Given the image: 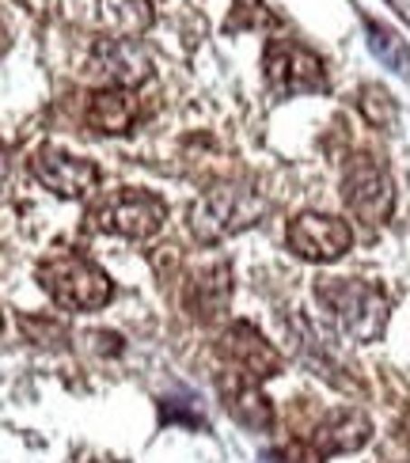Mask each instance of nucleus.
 Returning a JSON list of instances; mask_svg holds the SVG:
<instances>
[{
	"instance_id": "obj_1",
	"label": "nucleus",
	"mask_w": 410,
	"mask_h": 463,
	"mask_svg": "<svg viewBox=\"0 0 410 463\" xmlns=\"http://www.w3.org/2000/svg\"><path fill=\"white\" fill-rule=\"evenodd\" d=\"M316 297L330 312V319L358 342H377L384 335L387 297L380 293V285L361 281V278H323L316 285Z\"/></svg>"
},
{
	"instance_id": "obj_2",
	"label": "nucleus",
	"mask_w": 410,
	"mask_h": 463,
	"mask_svg": "<svg viewBox=\"0 0 410 463\" xmlns=\"http://www.w3.org/2000/svg\"><path fill=\"white\" fill-rule=\"evenodd\" d=\"M38 285L53 297V304L69 312H95L114 297V285L107 269H100L91 259L81 255H53L38 266Z\"/></svg>"
},
{
	"instance_id": "obj_3",
	"label": "nucleus",
	"mask_w": 410,
	"mask_h": 463,
	"mask_svg": "<svg viewBox=\"0 0 410 463\" xmlns=\"http://www.w3.org/2000/svg\"><path fill=\"white\" fill-rule=\"evenodd\" d=\"M266 209V202L255 190L243 186H213L205 198H198V205L190 209V228L202 243H217L232 232H240L247 224H255V217Z\"/></svg>"
},
{
	"instance_id": "obj_4",
	"label": "nucleus",
	"mask_w": 410,
	"mask_h": 463,
	"mask_svg": "<svg viewBox=\"0 0 410 463\" xmlns=\"http://www.w3.org/2000/svg\"><path fill=\"white\" fill-rule=\"evenodd\" d=\"M262 69H266L270 91L281 95V99L327 88V69L319 61V53H311L308 46L292 43V38H270L262 53Z\"/></svg>"
},
{
	"instance_id": "obj_5",
	"label": "nucleus",
	"mask_w": 410,
	"mask_h": 463,
	"mask_svg": "<svg viewBox=\"0 0 410 463\" xmlns=\"http://www.w3.org/2000/svg\"><path fill=\"white\" fill-rule=\"evenodd\" d=\"M342 202L365 224H384L396 209V186L377 156H354L342 171Z\"/></svg>"
},
{
	"instance_id": "obj_6",
	"label": "nucleus",
	"mask_w": 410,
	"mask_h": 463,
	"mask_svg": "<svg viewBox=\"0 0 410 463\" xmlns=\"http://www.w3.org/2000/svg\"><path fill=\"white\" fill-rule=\"evenodd\" d=\"M167 205L152 190H119L103 205H95V224L103 232H119L126 240H148L164 228Z\"/></svg>"
},
{
	"instance_id": "obj_7",
	"label": "nucleus",
	"mask_w": 410,
	"mask_h": 463,
	"mask_svg": "<svg viewBox=\"0 0 410 463\" xmlns=\"http://www.w3.org/2000/svg\"><path fill=\"white\" fill-rule=\"evenodd\" d=\"M285 240L292 247V255H300L308 262H335L354 243V228L327 213H300L289 221Z\"/></svg>"
},
{
	"instance_id": "obj_8",
	"label": "nucleus",
	"mask_w": 410,
	"mask_h": 463,
	"mask_svg": "<svg viewBox=\"0 0 410 463\" xmlns=\"http://www.w3.org/2000/svg\"><path fill=\"white\" fill-rule=\"evenodd\" d=\"M31 175L46 190H53V194H62V198H84V194H91V190L100 186V167H95L91 160L57 152V148L34 152Z\"/></svg>"
},
{
	"instance_id": "obj_9",
	"label": "nucleus",
	"mask_w": 410,
	"mask_h": 463,
	"mask_svg": "<svg viewBox=\"0 0 410 463\" xmlns=\"http://www.w3.org/2000/svg\"><path fill=\"white\" fill-rule=\"evenodd\" d=\"M221 357L228 361V369H240L255 380H270L281 373V354L255 331L251 323H232L221 335Z\"/></svg>"
},
{
	"instance_id": "obj_10",
	"label": "nucleus",
	"mask_w": 410,
	"mask_h": 463,
	"mask_svg": "<svg viewBox=\"0 0 410 463\" xmlns=\"http://www.w3.org/2000/svg\"><path fill=\"white\" fill-rule=\"evenodd\" d=\"M262 380L255 376H247L240 369H224L217 376V392L224 399V411L240 421V426L247 430H255V433H266L273 426V407H270V399L262 395L259 388Z\"/></svg>"
},
{
	"instance_id": "obj_11",
	"label": "nucleus",
	"mask_w": 410,
	"mask_h": 463,
	"mask_svg": "<svg viewBox=\"0 0 410 463\" xmlns=\"http://www.w3.org/2000/svg\"><path fill=\"white\" fill-rule=\"evenodd\" d=\"M368 437H373V421H368L361 411H330L319 426L308 433V449L319 459H327V456L365 449Z\"/></svg>"
},
{
	"instance_id": "obj_12",
	"label": "nucleus",
	"mask_w": 410,
	"mask_h": 463,
	"mask_svg": "<svg viewBox=\"0 0 410 463\" xmlns=\"http://www.w3.org/2000/svg\"><path fill=\"white\" fill-rule=\"evenodd\" d=\"M232 300V269L228 262H213V266H202L194 269L186 278V288H183V307L194 316V319H217Z\"/></svg>"
},
{
	"instance_id": "obj_13",
	"label": "nucleus",
	"mask_w": 410,
	"mask_h": 463,
	"mask_svg": "<svg viewBox=\"0 0 410 463\" xmlns=\"http://www.w3.org/2000/svg\"><path fill=\"white\" fill-rule=\"evenodd\" d=\"M95 72H103L107 80H114V88H133L137 80L148 76V57L141 53V46L133 38H103L95 46V57H91Z\"/></svg>"
},
{
	"instance_id": "obj_14",
	"label": "nucleus",
	"mask_w": 410,
	"mask_h": 463,
	"mask_svg": "<svg viewBox=\"0 0 410 463\" xmlns=\"http://www.w3.org/2000/svg\"><path fill=\"white\" fill-rule=\"evenodd\" d=\"M137 122H141V103H137V95L129 88L110 84L88 99V126L91 129L122 137V133H129Z\"/></svg>"
},
{
	"instance_id": "obj_15",
	"label": "nucleus",
	"mask_w": 410,
	"mask_h": 463,
	"mask_svg": "<svg viewBox=\"0 0 410 463\" xmlns=\"http://www.w3.org/2000/svg\"><path fill=\"white\" fill-rule=\"evenodd\" d=\"M365 34H368V50L377 53V61H384L399 76H410V50L392 27L377 24V19H365Z\"/></svg>"
},
{
	"instance_id": "obj_16",
	"label": "nucleus",
	"mask_w": 410,
	"mask_h": 463,
	"mask_svg": "<svg viewBox=\"0 0 410 463\" xmlns=\"http://www.w3.org/2000/svg\"><path fill=\"white\" fill-rule=\"evenodd\" d=\"M100 8H103V19L114 27L119 38H133L152 24L148 0H100Z\"/></svg>"
},
{
	"instance_id": "obj_17",
	"label": "nucleus",
	"mask_w": 410,
	"mask_h": 463,
	"mask_svg": "<svg viewBox=\"0 0 410 463\" xmlns=\"http://www.w3.org/2000/svg\"><path fill=\"white\" fill-rule=\"evenodd\" d=\"M361 114H365V118L373 122L377 129H392L396 118H399V110H396V103H392V95H387L384 88H377V84L361 88Z\"/></svg>"
},
{
	"instance_id": "obj_18",
	"label": "nucleus",
	"mask_w": 410,
	"mask_h": 463,
	"mask_svg": "<svg viewBox=\"0 0 410 463\" xmlns=\"http://www.w3.org/2000/svg\"><path fill=\"white\" fill-rule=\"evenodd\" d=\"M387 5H392V8H396L403 19H406V24H410V0H387Z\"/></svg>"
},
{
	"instance_id": "obj_19",
	"label": "nucleus",
	"mask_w": 410,
	"mask_h": 463,
	"mask_svg": "<svg viewBox=\"0 0 410 463\" xmlns=\"http://www.w3.org/2000/svg\"><path fill=\"white\" fill-rule=\"evenodd\" d=\"M0 331H5V319H0Z\"/></svg>"
}]
</instances>
